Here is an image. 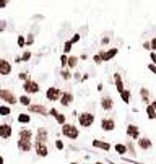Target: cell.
I'll use <instances>...</instances> for the list:
<instances>
[{
	"label": "cell",
	"mask_w": 156,
	"mask_h": 164,
	"mask_svg": "<svg viewBox=\"0 0 156 164\" xmlns=\"http://www.w3.org/2000/svg\"><path fill=\"white\" fill-rule=\"evenodd\" d=\"M0 101H3L8 106H15L18 104V98L15 96V93L8 88H0Z\"/></svg>",
	"instance_id": "1"
},
{
	"label": "cell",
	"mask_w": 156,
	"mask_h": 164,
	"mask_svg": "<svg viewBox=\"0 0 156 164\" xmlns=\"http://www.w3.org/2000/svg\"><path fill=\"white\" fill-rule=\"evenodd\" d=\"M62 133L65 135L68 140H76L78 137H80V130H78V127L73 124H62Z\"/></svg>",
	"instance_id": "2"
},
{
	"label": "cell",
	"mask_w": 156,
	"mask_h": 164,
	"mask_svg": "<svg viewBox=\"0 0 156 164\" xmlns=\"http://www.w3.org/2000/svg\"><path fill=\"white\" fill-rule=\"evenodd\" d=\"M23 90H25V94H37L41 91V88H39L37 81L29 78V80H26V81H23Z\"/></svg>",
	"instance_id": "3"
},
{
	"label": "cell",
	"mask_w": 156,
	"mask_h": 164,
	"mask_svg": "<svg viewBox=\"0 0 156 164\" xmlns=\"http://www.w3.org/2000/svg\"><path fill=\"white\" fill-rule=\"evenodd\" d=\"M78 124L81 127H91V125L94 124V114H91V112H81L78 115Z\"/></svg>",
	"instance_id": "4"
},
{
	"label": "cell",
	"mask_w": 156,
	"mask_h": 164,
	"mask_svg": "<svg viewBox=\"0 0 156 164\" xmlns=\"http://www.w3.org/2000/svg\"><path fill=\"white\" fill-rule=\"evenodd\" d=\"M62 94V90L60 88H57V86H49L47 90H46V99L47 101H59V98H60Z\"/></svg>",
	"instance_id": "5"
},
{
	"label": "cell",
	"mask_w": 156,
	"mask_h": 164,
	"mask_svg": "<svg viewBox=\"0 0 156 164\" xmlns=\"http://www.w3.org/2000/svg\"><path fill=\"white\" fill-rule=\"evenodd\" d=\"M13 72V65L7 59H0V76H8Z\"/></svg>",
	"instance_id": "6"
},
{
	"label": "cell",
	"mask_w": 156,
	"mask_h": 164,
	"mask_svg": "<svg viewBox=\"0 0 156 164\" xmlns=\"http://www.w3.org/2000/svg\"><path fill=\"white\" fill-rule=\"evenodd\" d=\"M119 54L117 47H111V49H101V55H102V62H111L116 55Z\"/></svg>",
	"instance_id": "7"
},
{
	"label": "cell",
	"mask_w": 156,
	"mask_h": 164,
	"mask_svg": "<svg viewBox=\"0 0 156 164\" xmlns=\"http://www.w3.org/2000/svg\"><path fill=\"white\" fill-rule=\"evenodd\" d=\"M73 93L72 91H62L60 98H59V102H60L64 107H68V106H72V102H73Z\"/></svg>",
	"instance_id": "8"
},
{
	"label": "cell",
	"mask_w": 156,
	"mask_h": 164,
	"mask_svg": "<svg viewBox=\"0 0 156 164\" xmlns=\"http://www.w3.org/2000/svg\"><path fill=\"white\" fill-rule=\"evenodd\" d=\"M13 135V127L10 124H0V138L8 140Z\"/></svg>",
	"instance_id": "9"
},
{
	"label": "cell",
	"mask_w": 156,
	"mask_h": 164,
	"mask_svg": "<svg viewBox=\"0 0 156 164\" xmlns=\"http://www.w3.org/2000/svg\"><path fill=\"white\" fill-rule=\"evenodd\" d=\"M28 110H29L31 114H39V115H47V112H49V110L46 109V106H42V104H33V102L28 106Z\"/></svg>",
	"instance_id": "10"
},
{
	"label": "cell",
	"mask_w": 156,
	"mask_h": 164,
	"mask_svg": "<svg viewBox=\"0 0 156 164\" xmlns=\"http://www.w3.org/2000/svg\"><path fill=\"white\" fill-rule=\"evenodd\" d=\"M34 149H36V154L41 156V158H46L49 154V148L46 146V143H41V141H36L34 143Z\"/></svg>",
	"instance_id": "11"
},
{
	"label": "cell",
	"mask_w": 156,
	"mask_h": 164,
	"mask_svg": "<svg viewBox=\"0 0 156 164\" xmlns=\"http://www.w3.org/2000/svg\"><path fill=\"white\" fill-rule=\"evenodd\" d=\"M101 129L104 130V132H112V130L116 129V122H114V119H102L101 120Z\"/></svg>",
	"instance_id": "12"
},
{
	"label": "cell",
	"mask_w": 156,
	"mask_h": 164,
	"mask_svg": "<svg viewBox=\"0 0 156 164\" xmlns=\"http://www.w3.org/2000/svg\"><path fill=\"white\" fill-rule=\"evenodd\" d=\"M31 148H33V141L29 140H20L18 138V149L21 153H29Z\"/></svg>",
	"instance_id": "13"
},
{
	"label": "cell",
	"mask_w": 156,
	"mask_h": 164,
	"mask_svg": "<svg viewBox=\"0 0 156 164\" xmlns=\"http://www.w3.org/2000/svg\"><path fill=\"white\" fill-rule=\"evenodd\" d=\"M101 107L104 110H112L114 109V101L111 96H102L101 98Z\"/></svg>",
	"instance_id": "14"
},
{
	"label": "cell",
	"mask_w": 156,
	"mask_h": 164,
	"mask_svg": "<svg viewBox=\"0 0 156 164\" xmlns=\"http://www.w3.org/2000/svg\"><path fill=\"white\" fill-rule=\"evenodd\" d=\"M112 80H114V85H116V90L117 93H121V91L125 90V86H124V80H122V75L121 73H114V76H112Z\"/></svg>",
	"instance_id": "15"
},
{
	"label": "cell",
	"mask_w": 156,
	"mask_h": 164,
	"mask_svg": "<svg viewBox=\"0 0 156 164\" xmlns=\"http://www.w3.org/2000/svg\"><path fill=\"white\" fill-rule=\"evenodd\" d=\"M125 132H127V135H129L130 138H133V140H138V138H140V129H138L137 125H133V124L129 125Z\"/></svg>",
	"instance_id": "16"
},
{
	"label": "cell",
	"mask_w": 156,
	"mask_h": 164,
	"mask_svg": "<svg viewBox=\"0 0 156 164\" xmlns=\"http://www.w3.org/2000/svg\"><path fill=\"white\" fill-rule=\"evenodd\" d=\"M47 140H49V137H47V130L42 129V127H39V129H37V132H36V141L47 143Z\"/></svg>",
	"instance_id": "17"
},
{
	"label": "cell",
	"mask_w": 156,
	"mask_h": 164,
	"mask_svg": "<svg viewBox=\"0 0 156 164\" xmlns=\"http://www.w3.org/2000/svg\"><path fill=\"white\" fill-rule=\"evenodd\" d=\"M47 115H52V117H56L57 124H65V114H60L57 109H50L49 112H47Z\"/></svg>",
	"instance_id": "18"
},
{
	"label": "cell",
	"mask_w": 156,
	"mask_h": 164,
	"mask_svg": "<svg viewBox=\"0 0 156 164\" xmlns=\"http://www.w3.org/2000/svg\"><path fill=\"white\" fill-rule=\"evenodd\" d=\"M93 146L94 148H99V149H102V151H109L111 149V145L107 143V141H101V140H93Z\"/></svg>",
	"instance_id": "19"
},
{
	"label": "cell",
	"mask_w": 156,
	"mask_h": 164,
	"mask_svg": "<svg viewBox=\"0 0 156 164\" xmlns=\"http://www.w3.org/2000/svg\"><path fill=\"white\" fill-rule=\"evenodd\" d=\"M138 146H140L141 149H150L151 146H153V143H151L150 138L143 137V138H138Z\"/></svg>",
	"instance_id": "20"
},
{
	"label": "cell",
	"mask_w": 156,
	"mask_h": 164,
	"mask_svg": "<svg viewBox=\"0 0 156 164\" xmlns=\"http://www.w3.org/2000/svg\"><path fill=\"white\" fill-rule=\"evenodd\" d=\"M18 137H20V140H29V141H33V132H31L29 129H23V130H20Z\"/></svg>",
	"instance_id": "21"
},
{
	"label": "cell",
	"mask_w": 156,
	"mask_h": 164,
	"mask_svg": "<svg viewBox=\"0 0 156 164\" xmlns=\"http://www.w3.org/2000/svg\"><path fill=\"white\" fill-rule=\"evenodd\" d=\"M140 98L145 104H150V91H148V88H145V86L140 88Z\"/></svg>",
	"instance_id": "22"
},
{
	"label": "cell",
	"mask_w": 156,
	"mask_h": 164,
	"mask_svg": "<svg viewBox=\"0 0 156 164\" xmlns=\"http://www.w3.org/2000/svg\"><path fill=\"white\" fill-rule=\"evenodd\" d=\"M119 94H121V99H122L124 104H129V102H130V99H132V91L130 90H124V91H121Z\"/></svg>",
	"instance_id": "23"
},
{
	"label": "cell",
	"mask_w": 156,
	"mask_h": 164,
	"mask_svg": "<svg viewBox=\"0 0 156 164\" xmlns=\"http://www.w3.org/2000/svg\"><path fill=\"white\" fill-rule=\"evenodd\" d=\"M76 65H78V57L75 55H68V59H67V68H75Z\"/></svg>",
	"instance_id": "24"
},
{
	"label": "cell",
	"mask_w": 156,
	"mask_h": 164,
	"mask_svg": "<svg viewBox=\"0 0 156 164\" xmlns=\"http://www.w3.org/2000/svg\"><path fill=\"white\" fill-rule=\"evenodd\" d=\"M10 114H11V106L0 104V115H2V117H8Z\"/></svg>",
	"instance_id": "25"
},
{
	"label": "cell",
	"mask_w": 156,
	"mask_h": 164,
	"mask_svg": "<svg viewBox=\"0 0 156 164\" xmlns=\"http://www.w3.org/2000/svg\"><path fill=\"white\" fill-rule=\"evenodd\" d=\"M18 102H20L21 106H26V107H28V106L31 104V98H29V94H21L20 98H18Z\"/></svg>",
	"instance_id": "26"
},
{
	"label": "cell",
	"mask_w": 156,
	"mask_h": 164,
	"mask_svg": "<svg viewBox=\"0 0 156 164\" xmlns=\"http://www.w3.org/2000/svg\"><path fill=\"white\" fill-rule=\"evenodd\" d=\"M72 72H70V68H62L60 70V76H62V80H65V81H68V80H72Z\"/></svg>",
	"instance_id": "27"
},
{
	"label": "cell",
	"mask_w": 156,
	"mask_h": 164,
	"mask_svg": "<svg viewBox=\"0 0 156 164\" xmlns=\"http://www.w3.org/2000/svg\"><path fill=\"white\" fill-rule=\"evenodd\" d=\"M146 115H148V119H150V120H155V117H156V109L153 107V106L146 104Z\"/></svg>",
	"instance_id": "28"
},
{
	"label": "cell",
	"mask_w": 156,
	"mask_h": 164,
	"mask_svg": "<svg viewBox=\"0 0 156 164\" xmlns=\"http://www.w3.org/2000/svg\"><path fill=\"white\" fill-rule=\"evenodd\" d=\"M18 122H20V124H29V122H31V115L29 114H20V115H18Z\"/></svg>",
	"instance_id": "29"
},
{
	"label": "cell",
	"mask_w": 156,
	"mask_h": 164,
	"mask_svg": "<svg viewBox=\"0 0 156 164\" xmlns=\"http://www.w3.org/2000/svg\"><path fill=\"white\" fill-rule=\"evenodd\" d=\"M114 149H116L117 154H125L127 153V146L125 145H122V143H117L116 146H114Z\"/></svg>",
	"instance_id": "30"
},
{
	"label": "cell",
	"mask_w": 156,
	"mask_h": 164,
	"mask_svg": "<svg viewBox=\"0 0 156 164\" xmlns=\"http://www.w3.org/2000/svg\"><path fill=\"white\" fill-rule=\"evenodd\" d=\"M16 46H18L20 49L26 47V41H25V36L23 34H18V37H16Z\"/></svg>",
	"instance_id": "31"
},
{
	"label": "cell",
	"mask_w": 156,
	"mask_h": 164,
	"mask_svg": "<svg viewBox=\"0 0 156 164\" xmlns=\"http://www.w3.org/2000/svg\"><path fill=\"white\" fill-rule=\"evenodd\" d=\"M93 62H94L96 65H101V64H104L102 62V55H101V50L98 52V54H94L93 55Z\"/></svg>",
	"instance_id": "32"
},
{
	"label": "cell",
	"mask_w": 156,
	"mask_h": 164,
	"mask_svg": "<svg viewBox=\"0 0 156 164\" xmlns=\"http://www.w3.org/2000/svg\"><path fill=\"white\" fill-rule=\"evenodd\" d=\"M72 46H73V44H72L70 41H65V42H64V49H62V50H64V54H67V55L70 54V50H72Z\"/></svg>",
	"instance_id": "33"
},
{
	"label": "cell",
	"mask_w": 156,
	"mask_h": 164,
	"mask_svg": "<svg viewBox=\"0 0 156 164\" xmlns=\"http://www.w3.org/2000/svg\"><path fill=\"white\" fill-rule=\"evenodd\" d=\"M31 55H33V54H31L29 50H25V52L20 55V57H21V62H29V60H31Z\"/></svg>",
	"instance_id": "34"
},
{
	"label": "cell",
	"mask_w": 156,
	"mask_h": 164,
	"mask_svg": "<svg viewBox=\"0 0 156 164\" xmlns=\"http://www.w3.org/2000/svg\"><path fill=\"white\" fill-rule=\"evenodd\" d=\"M18 78H20L21 81H26V80L31 78V75L28 73V72H20V73H18Z\"/></svg>",
	"instance_id": "35"
},
{
	"label": "cell",
	"mask_w": 156,
	"mask_h": 164,
	"mask_svg": "<svg viewBox=\"0 0 156 164\" xmlns=\"http://www.w3.org/2000/svg\"><path fill=\"white\" fill-rule=\"evenodd\" d=\"M80 39H81L80 33H75V34L72 36V39H68V41H70L72 44H76V42H80Z\"/></svg>",
	"instance_id": "36"
},
{
	"label": "cell",
	"mask_w": 156,
	"mask_h": 164,
	"mask_svg": "<svg viewBox=\"0 0 156 164\" xmlns=\"http://www.w3.org/2000/svg\"><path fill=\"white\" fill-rule=\"evenodd\" d=\"M67 59H68V55H67V54L60 55V67H62V68H65V67H67Z\"/></svg>",
	"instance_id": "37"
},
{
	"label": "cell",
	"mask_w": 156,
	"mask_h": 164,
	"mask_svg": "<svg viewBox=\"0 0 156 164\" xmlns=\"http://www.w3.org/2000/svg\"><path fill=\"white\" fill-rule=\"evenodd\" d=\"M25 41H26V46H33L34 44V36L28 34V37H25Z\"/></svg>",
	"instance_id": "38"
},
{
	"label": "cell",
	"mask_w": 156,
	"mask_h": 164,
	"mask_svg": "<svg viewBox=\"0 0 156 164\" xmlns=\"http://www.w3.org/2000/svg\"><path fill=\"white\" fill-rule=\"evenodd\" d=\"M150 60H151V64L156 65V50H150Z\"/></svg>",
	"instance_id": "39"
},
{
	"label": "cell",
	"mask_w": 156,
	"mask_h": 164,
	"mask_svg": "<svg viewBox=\"0 0 156 164\" xmlns=\"http://www.w3.org/2000/svg\"><path fill=\"white\" fill-rule=\"evenodd\" d=\"M150 50H156V36L151 37V41H150Z\"/></svg>",
	"instance_id": "40"
},
{
	"label": "cell",
	"mask_w": 156,
	"mask_h": 164,
	"mask_svg": "<svg viewBox=\"0 0 156 164\" xmlns=\"http://www.w3.org/2000/svg\"><path fill=\"white\" fill-rule=\"evenodd\" d=\"M7 29V21L5 20H0V33H3Z\"/></svg>",
	"instance_id": "41"
},
{
	"label": "cell",
	"mask_w": 156,
	"mask_h": 164,
	"mask_svg": "<svg viewBox=\"0 0 156 164\" xmlns=\"http://www.w3.org/2000/svg\"><path fill=\"white\" fill-rule=\"evenodd\" d=\"M10 3V0H0V10H3V8H7V5Z\"/></svg>",
	"instance_id": "42"
},
{
	"label": "cell",
	"mask_w": 156,
	"mask_h": 164,
	"mask_svg": "<svg viewBox=\"0 0 156 164\" xmlns=\"http://www.w3.org/2000/svg\"><path fill=\"white\" fill-rule=\"evenodd\" d=\"M56 148L57 149H64V141H62V140H57L56 141Z\"/></svg>",
	"instance_id": "43"
},
{
	"label": "cell",
	"mask_w": 156,
	"mask_h": 164,
	"mask_svg": "<svg viewBox=\"0 0 156 164\" xmlns=\"http://www.w3.org/2000/svg\"><path fill=\"white\" fill-rule=\"evenodd\" d=\"M148 70H150L151 73L156 75V65H155V64H150V65H148Z\"/></svg>",
	"instance_id": "44"
},
{
	"label": "cell",
	"mask_w": 156,
	"mask_h": 164,
	"mask_svg": "<svg viewBox=\"0 0 156 164\" xmlns=\"http://www.w3.org/2000/svg\"><path fill=\"white\" fill-rule=\"evenodd\" d=\"M109 41H111V37H107V36H106V37H102V39H101V44L106 46V44H109Z\"/></svg>",
	"instance_id": "45"
},
{
	"label": "cell",
	"mask_w": 156,
	"mask_h": 164,
	"mask_svg": "<svg viewBox=\"0 0 156 164\" xmlns=\"http://www.w3.org/2000/svg\"><path fill=\"white\" fill-rule=\"evenodd\" d=\"M15 64H23V62H21V57H20V55H16V57H15Z\"/></svg>",
	"instance_id": "46"
},
{
	"label": "cell",
	"mask_w": 156,
	"mask_h": 164,
	"mask_svg": "<svg viewBox=\"0 0 156 164\" xmlns=\"http://www.w3.org/2000/svg\"><path fill=\"white\" fill-rule=\"evenodd\" d=\"M143 47H145L146 50H150V41H148V42H143Z\"/></svg>",
	"instance_id": "47"
},
{
	"label": "cell",
	"mask_w": 156,
	"mask_h": 164,
	"mask_svg": "<svg viewBox=\"0 0 156 164\" xmlns=\"http://www.w3.org/2000/svg\"><path fill=\"white\" fill-rule=\"evenodd\" d=\"M0 164H5V159H3V156L0 154Z\"/></svg>",
	"instance_id": "48"
},
{
	"label": "cell",
	"mask_w": 156,
	"mask_h": 164,
	"mask_svg": "<svg viewBox=\"0 0 156 164\" xmlns=\"http://www.w3.org/2000/svg\"><path fill=\"white\" fill-rule=\"evenodd\" d=\"M150 106H153V107L156 109V101H151V102H150Z\"/></svg>",
	"instance_id": "49"
},
{
	"label": "cell",
	"mask_w": 156,
	"mask_h": 164,
	"mask_svg": "<svg viewBox=\"0 0 156 164\" xmlns=\"http://www.w3.org/2000/svg\"><path fill=\"white\" fill-rule=\"evenodd\" d=\"M94 164H104V163H94Z\"/></svg>",
	"instance_id": "50"
},
{
	"label": "cell",
	"mask_w": 156,
	"mask_h": 164,
	"mask_svg": "<svg viewBox=\"0 0 156 164\" xmlns=\"http://www.w3.org/2000/svg\"><path fill=\"white\" fill-rule=\"evenodd\" d=\"M70 164H80V163H70Z\"/></svg>",
	"instance_id": "51"
},
{
	"label": "cell",
	"mask_w": 156,
	"mask_h": 164,
	"mask_svg": "<svg viewBox=\"0 0 156 164\" xmlns=\"http://www.w3.org/2000/svg\"><path fill=\"white\" fill-rule=\"evenodd\" d=\"M155 120H156V117H155Z\"/></svg>",
	"instance_id": "52"
}]
</instances>
